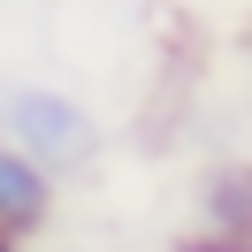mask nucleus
<instances>
[{
  "instance_id": "f257e3e1",
  "label": "nucleus",
  "mask_w": 252,
  "mask_h": 252,
  "mask_svg": "<svg viewBox=\"0 0 252 252\" xmlns=\"http://www.w3.org/2000/svg\"><path fill=\"white\" fill-rule=\"evenodd\" d=\"M0 138L16 145L31 168H46L54 184H62V176H84L99 160L107 130H99V115L84 107L77 92H62V84H0Z\"/></svg>"
},
{
  "instance_id": "f03ea898",
  "label": "nucleus",
  "mask_w": 252,
  "mask_h": 252,
  "mask_svg": "<svg viewBox=\"0 0 252 252\" xmlns=\"http://www.w3.org/2000/svg\"><path fill=\"white\" fill-rule=\"evenodd\" d=\"M54 199H62V184H54L46 168H31L16 145L0 138V237L31 245V237L54 221Z\"/></svg>"
},
{
  "instance_id": "7ed1b4c3",
  "label": "nucleus",
  "mask_w": 252,
  "mask_h": 252,
  "mask_svg": "<svg viewBox=\"0 0 252 252\" xmlns=\"http://www.w3.org/2000/svg\"><path fill=\"white\" fill-rule=\"evenodd\" d=\"M206 229L199 237H245L252 229V191H245V168H221L214 184H206Z\"/></svg>"
},
{
  "instance_id": "20e7f679",
  "label": "nucleus",
  "mask_w": 252,
  "mask_h": 252,
  "mask_svg": "<svg viewBox=\"0 0 252 252\" xmlns=\"http://www.w3.org/2000/svg\"><path fill=\"white\" fill-rule=\"evenodd\" d=\"M0 252H23V245H16V237H0Z\"/></svg>"
},
{
  "instance_id": "39448f33",
  "label": "nucleus",
  "mask_w": 252,
  "mask_h": 252,
  "mask_svg": "<svg viewBox=\"0 0 252 252\" xmlns=\"http://www.w3.org/2000/svg\"><path fill=\"white\" fill-rule=\"evenodd\" d=\"M69 252H99V245H69Z\"/></svg>"
}]
</instances>
